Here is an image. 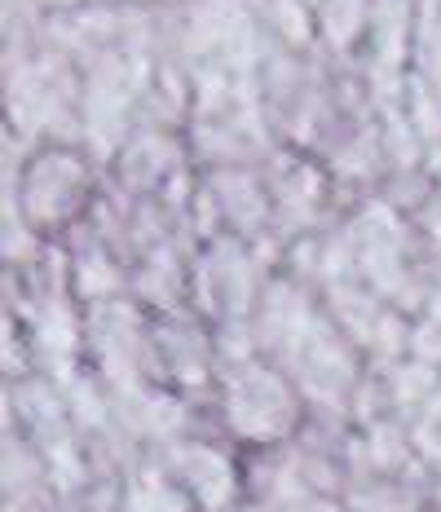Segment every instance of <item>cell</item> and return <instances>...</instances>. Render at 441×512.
I'll return each instance as SVG.
<instances>
[{"mask_svg": "<svg viewBox=\"0 0 441 512\" xmlns=\"http://www.w3.org/2000/svg\"><path fill=\"white\" fill-rule=\"evenodd\" d=\"M93 195V173L80 155L71 151H45L27 164L23 173V217L40 234H62L75 226Z\"/></svg>", "mask_w": 441, "mask_h": 512, "instance_id": "obj_1", "label": "cell"}, {"mask_svg": "<svg viewBox=\"0 0 441 512\" xmlns=\"http://www.w3.org/2000/svg\"><path fill=\"white\" fill-rule=\"evenodd\" d=\"M190 287L199 292V305L208 309V314L230 323V318H239L243 309L256 301V292H261V261L243 248V239L221 234L195 261Z\"/></svg>", "mask_w": 441, "mask_h": 512, "instance_id": "obj_2", "label": "cell"}, {"mask_svg": "<svg viewBox=\"0 0 441 512\" xmlns=\"http://www.w3.org/2000/svg\"><path fill=\"white\" fill-rule=\"evenodd\" d=\"M225 415L239 424L243 437H283L296 415V402L283 376L256 362H239V371L225 384Z\"/></svg>", "mask_w": 441, "mask_h": 512, "instance_id": "obj_3", "label": "cell"}, {"mask_svg": "<svg viewBox=\"0 0 441 512\" xmlns=\"http://www.w3.org/2000/svg\"><path fill=\"white\" fill-rule=\"evenodd\" d=\"M208 199L217 204L221 217H230L234 239H247V234H256L270 221V186H261L247 173H230V168L217 173L208 186Z\"/></svg>", "mask_w": 441, "mask_h": 512, "instance_id": "obj_4", "label": "cell"}, {"mask_svg": "<svg viewBox=\"0 0 441 512\" xmlns=\"http://www.w3.org/2000/svg\"><path fill=\"white\" fill-rule=\"evenodd\" d=\"M137 292L146 296V301L164 305V309H177L181 305V292H186V270H181L177 252L168 248V243H159V248H146L142 256V270H137Z\"/></svg>", "mask_w": 441, "mask_h": 512, "instance_id": "obj_5", "label": "cell"}]
</instances>
